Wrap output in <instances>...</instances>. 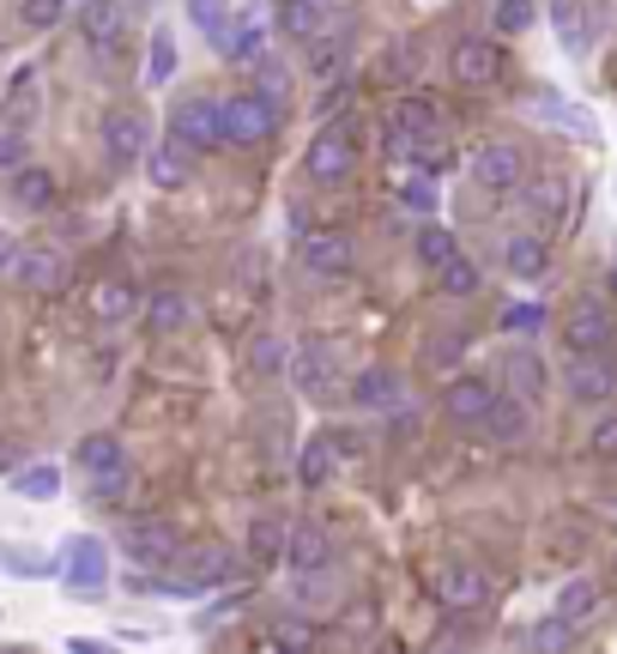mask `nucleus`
<instances>
[{
  "label": "nucleus",
  "mask_w": 617,
  "mask_h": 654,
  "mask_svg": "<svg viewBox=\"0 0 617 654\" xmlns=\"http://www.w3.org/2000/svg\"><path fill=\"white\" fill-rule=\"evenodd\" d=\"M285 92H291V73L285 68H279V61L273 55H261V61H254V97H266V104H285Z\"/></svg>",
  "instance_id": "36"
},
{
  "label": "nucleus",
  "mask_w": 617,
  "mask_h": 654,
  "mask_svg": "<svg viewBox=\"0 0 617 654\" xmlns=\"http://www.w3.org/2000/svg\"><path fill=\"white\" fill-rule=\"evenodd\" d=\"M352 170H357L352 134H345V127H327V134L308 146V176H315V183H345Z\"/></svg>",
  "instance_id": "10"
},
{
  "label": "nucleus",
  "mask_w": 617,
  "mask_h": 654,
  "mask_svg": "<svg viewBox=\"0 0 617 654\" xmlns=\"http://www.w3.org/2000/svg\"><path fill=\"white\" fill-rule=\"evenodd\" d=\"M249 357H254V370H261V376H279V370H291V345L273 340V333H261Z\"/></svg>",
  "instance_id": "39"
},
{
  "label": "nucleus",
  "mask_w": 617,
  "mask_h": 654,
  "mask_svg": "<svg viewBox=\"0 0 617 654\" xmlns=\"http://www.w3.org/2000/svg\"><path fill=\"white\" fill-rule=\"evenodd\" d=\"M503 328H509V333H538V328H545V310H538V303H509V310H503Z\"/></svg>",
  "instance_id": "48"
},
{
  "label": "nucleus",
  "mask_w": 617,
  "mask_h": 654,
  "mask_svg": "<svg viewBox=\"0 0 617 654\" xmlns=\"http://www.w3.org/2000/svg\"><path fill=\"white\" fill-rule=\"evenodd\" d=\"M594 606H599V588H594V582H582V575L557 588V612H563V619H569V624H582V619H587V612H594Z\"/></svg>",
  "instance_id": "35"
},
{
  "label": "nucleus",
  "mask_w": 617,
  "mask_h": 654,
  "mask_svg": "<svg viewBox=\"0 0 617 654\" xmlns=\"http://www.w3.org/2000/svg\"><path fill=\"white\" fill-rule=\"evenodd\" d=\"M526 643H533V648H569V643H575V624L557 612V619L533 624V631H526Z\"/></svg>",
  "instance_id": "42"
},
{
  "label": "nucleus",
  "mask_w": 617,
  "mask_h": 654,
  "mask_svg": "<svg viewBox=\"0 0 617 654\" xmlns=\"http://www.w3.org/2000/svg\"><path fill=\"white\" fill-rule=\"evenodd\" d=\"M285 546H291V528H285V521L261 516V521H254V528H249V551H254V558H261V563H273V558H279V551H285Z\"/></svg>",
  "instance_id": "34"
},
{
  "label": "nucleus",
  "mask_w": 617,
  "mask_h": 654,
  "mask_svg": "<svg viewBox=\"0 0 617 654\" xmlns=\"http://www.w3.org/2000/svg\"><path fill=\"white\" fill-rule=\"evenodd\" d=\"M526 200H533V207L545 212V218H557V212H563V200H569V188H563L557 176H538V183L526 188Z\"/></svg>",
  "instance_id": "43"
},
{
  "label": "nucleus",
  "mask_w": 617,
  "mask_h": 654,
  "mask_svg": "<svg viewBox=\"0 0 617 654\" xmlns=\"http://www.w3.org/2000/svg\"><path fill=\"white\" fill-rule=\"evenodd\" d=\"M285 558L297 563L303 575H321V570H327V558H333V546H327V528H315V521H297V528H291V546H285Z\"/></svg>",
  "instance_id": "18"
},
{
  "label": "nucleus",
  "mask_w": 617,
  "mask_h": 654,
  "mask_svg": "<svg viewBox=\"0 0 617 654\" xmlns=\"http://www.w3.org/2000/svg\"><path fill=\"white\" fill-rule=\"evenodd\" d=\"M188 315H195V303L182 298V291H158V298L146 303V328L158 333V340H170V333L188 328Z\"/></svg>",
  "instance_id": "22"
},
{
  "label": "nucleus",
  "mask_w": 617,
  "mask_h": 654,
  "mask_svg": "<svg viewBox=\"0 0 617 654\" xmlns=\"http://www.w3.org/2000/svg\"><path fill=\"white\" fill-rule=\"evenodd\" d=\"M170 134L182 139L188 152H218L224 146V115H218V104H206V97H188V104H176V115H170Z\"/></svg>",
  "instance_id": "5"
},
{
  "label": "nucleus",
  "mask_w": 617,
  "mask_h": 654,
  "mask_svg": "<svg viewBox=\"0 0 617 654\" xmlns=\"http://www.w3.org/2000/svg\"><path fill=\"white\" fill-rule=\"evenodd\" d=\"M460 352H467V333H454V328H448V333H442V340H436V345H430V352H423V364L448 370V364H454V357H460Z\"/></svg>",
  "instance_id": "49"
},
{
  "label": "nucleus",
  "mask_w": 617,
  "mask_h": 654,
  "mask_svg": "<svg viewBox=\"0 0 617 654\" xmlns=\"http://www.w3.org/2000/svg\"><path fill=\"white\" fill-rule=\"evenodd\" d=\"M503 261H509L514 279H538V273L551 267V249H545L538 237H509V242H503Z\"/></svg>",
  "instance_id": "27"
},
{
  "label": "nucleus",
  "mask_w": 617,
  "mask_h": 654,
  "mask_svg": "<svg viewBox=\"0 0 617 654\" xmlns=\"http://www.w3.org/2000/svg\"><path fill=\"white\" fill-rule=\"evenodd\" d=\"M491 406H496V382H484V376H454L442 394V413L454 418V425H484Z\"/></svg>",
  "instance_id": "11"
},
{
  "label": "nucleus",
  "mask_w": 617,
  "mask_h": 654,
  "mask_svg": "<svg viewBox=\"0 0 617 654\" xmlns=\"http://www.w3.org/2000/svg\"><path fill=\"white\" fill-rule=\"evenodd\" d=\"M188 19H195L200 31L218 43V37H224V24H230V7H224V0H188Z\"/></svg>",
  "instance_id": "41"
},
{
  "label": "nucleus",
  "mask_w": 617,
  "mask_h": 654,
  "mask_svg": "<svg viewBox=\"0 0 617 654\" xmlns=\"http://www.w3.org/2000/svg\"><path fill=\"white\" fill-rule=\"evenodd\" d=\"M617 340V322L606 303H575L569 322H563V345H569V357H587V352H606Z\"/></svg>",
  "instance_id": "6"
},
{
  "label": "nucleus",
  "mask_w": 617,
  "mask_h": 654,
  "mask_svg": "<svg viewBox=\"0 0 617 654\" xmlns=\"http://www.w3.org/2000/svg\"><path fill=\"white\" fill-rule=\"evenodd\" d=\"M587 448H594L599 460H617V418H599L594 436H587Z\"/></svg>",
  "instance_id": "51"
},
{
  "label": "nucleus",
  "mask_w": 617,
  "mask_h": 654,
  "mask_svg": "<svg viewBox=\"0 0 617 654\" xmlns=\"http://www.w3.org/2000/svg\"><path fill=\"white\" fill-rule=\"evenodd\" d=\"M273 24L285 37H321V0H279Z\"/></svg>",
  "instance_id": "31"
},
{
  "label": "nucleus",
  "mask_w": 617,
  "mask_h": 654,
  "mask_svg": "<svg viewBox=\"0 0 617 654\" xmlns=\"http://www.w3.org/2000/svg\"><path fill=\"white\" fill-rule=\"evenodd\" d=\"M400 200H406V207H418V212H430L436 207V188L423 183V176H411V183L400 188Z\"/></svg>",
  "instance_id": "52"
},
{
  "label": "nucleus",
  "mask_w": 617,
  "mask_h": 654,
  "mask_svg": "<svg viewBox=\"0 0 617 654\" xmlns=\"http://www.w3.org/2000/svg\"><path fill=\"white\" fill-rule=\"evenodd\" d=\"M436 600H442V606H454V612L479 606V600H484V575L467 570V563H448V570L436 575Z\"/></svg>",
  "instance_id": "20"
},
{
  "label": "nucleus",
  "mask_w": 617,
  "mask_h": 654,
  "mask_svg": "<svg viewBox=\"0 0 617 654\" xmlns=\"http://www.w3.org/2000/svg\"><path fill=\"white\" fill-rule=\"evenodd\" d=\"M12 200H19L24 212H49L55 207V176L36 170V164H19V170H12Z\"/></svg>",
  "instance_id": "21"
},
{
  "label": "nucleus",
  "mask_w": 617,
  "mask_h": 654,
  "mask_svg": "<svg viewBox=\"0 0 617 654\" xmlns=\"http://www.w3.org/2000/svg\"><path fill=\"white\" fill-rule=\"evenodd\" d=\"M448 73H454L460 85H472V92H479V85H491L496 73H503V49H496L491 37H460L454 55H448Z\"/></svg>",
  "instance_id": "7"
},
{
  "label": "nucleus",
  "mask_w": 617,
  "mask_h": 654,
  "mask_svg": "<svg viewBox=\"0 0 617 654\" xmlns=\"http://www.w3.org/2000/svg\"><path fill=\"white\" fill-rule=\"evenodd\" d=\"M12 491L31 497V504H49V497H61V473L55 467H24L19 479H12Z\"/></svg>",
  "instance_id": "38"
},
{
  "label": "nucleus",
  "mask_w": 617,
  "mask_h": 654,
  "mask_svg": "<svg viewBox=\"0 0 617 654\" xmlns=\"http://www.w3.org/2000/svg\"><path fill=\"white\" fill-rule=\"evenodd\" d=\"M503 376L514 382V394H526V401H533L538 388H545V364H538V352H509V364H503Z\"/></svg>",
  "instance_id": "33"
},
{
  "label": "nucleus",
  "mask_w": 617,
  "mask_h": 654,
  "mask_svg": "<svg viewBox=\"0 0 617 654\" xmlns=\"http://www.w3.org/2000/svg\"><path fill=\"white\" fill-rule=\"evenodd\" d=\"M80 31H85V43H92V49H115V43H122V31H127L122 0H85V7H80Z\"/></svg>",
  "instance_id": "17"
},
{
  "label": "nucleus",
  "mask_w": 617,
  "mask_h": 654,
  "mask_svg": "<svg viewBox=\"0 0 617 654\" xmlns=\"http://www.w3.org/2000/svg\"><path fill=\"white\" fill-rule=\"evenodd\" d=\"M291 376H297V388H303V394H321V388L333 382V352H327L321 340H308L303 352L291 357Z\"/></svg>",
  "instance_id": "24"
},
{
  "label": "nucleus",
  "mask_w": 617,
  "mask_h": 654,
  "mask_svg": "<svg viewBox=\"0 0 617 654\" xmlns=\"http://www.w3.org/2000/svg\"><path fill=\"white\" fill-rule=\"evenodd\" d=\"M303 267L315 279L352 273V237H339V230H315V237H303Z\"/></svg>",
  "instance_id": "14"
},
{
  "label": "nucleus",
  "mask_w": 617,
  "mask_h": 654,
  "mask_svg": "<svg viewBox=\"0 0 617 654\" xmlns=\"http://www.w3.org/2000/svg\"><path fill=\"white\" fill-rule=\"evenodd\" d=\"M533 24V0H496V31L514 37V31H526Z\"/></svg>",
  "instance_id": "45"
},
{
  "label": "nucleus",
  "mask_w": 617,
  "mask_h": 654,
  "mask_svg": "<svg viewBox=\"0 0 617 654\" xmlns=\"http://www.w3.org/2000/svg\"><path fill=\"white\" fill-rule=\"evenodd\" d=\"M611 394H617V370L606 364V357H599V352L575 357V364H569V401L599 406V401H611Z\"/></svg>",
  "instance_id": "15"
},
{
  "label": "nucleus",
  "mask_w": 617,
  "mask_h": 654,
  "mask_svg": "<svg viewBox=\"0 0 617 654\" xmlns=\"http://www.w3.org/2000/svg\"><path fill=\"white\" fill-rule=\"evenodd\" d=\"M436 291H442V298H472V291H479V261L448 255V261L436 267Z\"/></svg>",
  "instance_id": "30"
},
{
  "label": "nucleus",
  "mask_w": 617,
  "mask_h": 654,
  "mask_svg": "<svg viewBox=\"0 0 617 654\" xmlns=\"http://www.w3.org/2000/svg\"><path fill=\"white\" fill-rule=\"evenodd\" d=\"M182 575L176 582H151L158 594H200V588H224L230 575H237V558H230V546H195L182 551Z\"/></svg>",
  "instance_id": "1"
},
{
  "label": "nucleus",
  "mask_w": 617,
  "mask_h": 654,
  "mask_svg": "<svg viewBox=\"0 0 617 654\" xmlns=\"http://www.w3.org/2000/svg\"><path fill=\"white\" fill-rule=\"evenodd\" d=\"M61 12H67V0H19V19L31 24V31H49V24H61Z\"/></svg>",
  "instance_id": "44"
},
{
  "label": "nucleus",
  "mask_w": 617,
  "mask_h": 654,
  "mask_svg": "<svg viewBox=\"0 0 617 654\" xmlns=\"http://www.w3.org/2000/svg\"><path fill=\"white\" fill-rule=\"evenodd\" d=\"M24 158H31V139H24V127H0V170H19Z\"/></svg>",
  "instance_id": "47"
},
{
  "label": "nucleus",
  "mask_w": 617,
  "mask_h": 654,
  "mask_svg": "<svg viewBox=\"0 0 617 654\" xmlns=\"http://www.w3.org/2000/svg\"><path fill=\"white\" fill-rule=\"evenodd\" d=\"M73 460L85 467V479H109V473H127V455H122V443H115L109 430L85 436V443L73 448Z\"/></svg>",
  "instance_id": "19"
},
{
  "label": "nucleus",
  "mask_w": 617,
  "mask_h": 654,
  "mask_svg": "<svg viewBox=\"0 0 617 654\" xmlns=\"http://www.w3.org/2000/svg\"><path fill=\"white\" fill-rule=\"evenodd\" d=\"M92 315H97V322H127V315H134V286L103 279V286L92 291Z\"/></svg>",
  "instance_id": "32"
},
{
  "label": "nucleus",
  "mask_w": 617,
  "mask_h": 654,
  "mask_svg": "<svg viewBox=\"0 0 617 654\" xmlns=\"http://www.w3.org/2000/svg\"><path fill=\"white\" fill-rule=\"evenodd\" d=\"M266 19H230L224 24V37H218V55L224 61H237V68H254V61L266 55Z\"/></svg>",
  "instance_id": "16"
},
{
  "label": "nucleus",
  "mask_w": 617,
  "mask_h": 654,
  "mask_svg": "<svg viewBox=\"0 0 617 654\" xmlns=\"http://www.w3.org/2000/svg\"><path fill=\"white\" fill-rule=\"evenodd\" d=\"M55 570L73 594H103V582H109V551H103V540H92V533H80V540L61 546Z\"/></svg>",
  "instance_id": "2"
},
{
  "label": "nucleus",
  "mask_w": 617,
  "mask_h": 654,
  "mask_svg": "<svg viewBox=\"0 0 617 654\" xmlns=\"http://www.w3.org/2000/svg\"><path fill=\"white\" fill-rule=\"evenodd\" d=\"M170 73H176V37H170V31H158V37H151V61H146V80H151V85H164V80H170Z\"/></svg>",
  "instance_id": "40"
},
{
  "label": "nucleus",
  "mask_w": 617,
  "mask_h": 654,
  "mask_svg": "<svg viewBox=\"0 0 617 654\" xmlns=\"http://www.w3.org/2000/svg\"><path fill=\"white\" fill-rule=\"evenodd\" d=\"M611 286H617V261H611Z\"/></svg>",
  "instance_id": "53"
},
{
  "label": "nucleus",
  "mask_w": 617,
  "mask_h": 654,
  "mask_svg": "<svg viewBox=\"0 0 617 654\" xmlns=\"http://www.w3.org/2000/svg\"><path fill=\"white\" fill-rule=\"evenodd\" d=\"M0 570H19V575H49L55 563L36 558V551H19V546H0Z\"/></svg>",
  "instance_id": "46"
},
{
  "label": "nucleus",
  "mask_w": 617,
  "mask_h": 654,
  "mask_svg": "<svg viewBox=\"0 0 617 654\" xmlns=\"http://www.w3.org/2000/svg\"><path fill=\"white\" fill-rule=\"evenodd\" d=\"M7 273L19 279L24 291H61L67 286V261H61L55 249H19L7 261Z\"/></svg>",
  "instance_id": "12"
},
{
  "label": "nucleus",
  "mask_w": 617,
  "mask_h": 654,
  "mask_svg": "<svg viewBox=\"0 0 617 654\" xmlns=\"http://www.w3.org/2000/svg\"><path fill=\"white\" fill-rule=\"evenodd\" d=\"M333 473H339V443H333V436H315V443L303 448L297 479H303V485H327Z\"/></svg>",
  "instance_id": "29"
},
{
  "label": "nucleus",
  "mask_w": 617,
  "mask_h": 654,
  "mask_svg": "<svg viewBox=\"0 0 617 654\" xmlns=\"http://www.w3.org/2000/svg\"><path fill=\"white\" fill-rule=\"evenodd\" d=\"M472 183H479L484 195H509V188H521V152L503 146V139L479 146L472 152Z\"/></svg>",
  "instance_id": "9"
},
{
  "label": "nucleus",
  "mask_w": 617,
  "mask_h": 654,
  "mask_svg": "<svg viewBox=\"0 0 617 654\" xmlns=\"http://www.w3.org/2000/svg\"><path fill=\"white\" fill-rule=\"evenodd\" d=\"M7 115H12V127H24L36 115V92H31V80H19L12 85V97H7Z\"/></svg>",
  "instance_id": "50"
},
{
  "label": "nucleus",
  "mask_w": 617,
  "mask_h": 654,
  "mask_svg": "<svg viewBox=\"0 0 617 654\" xmlns=\"http://www.w3.org/2000/svg\"><path fill=\"white\" fill-rule=\"evenodd\" d=\"M436 127H442V110H436L430 97H400V110H394V122H388L394 152H411L418 139H430Z\"/></svg>",
  "instance_id": "13"
},
{
  "label": "nucleus",
  "mask_w": 617,
  "mask_h": 654,
  "mask_svg": "<svg viewBox=\"0 0 617 654\" xmlns=\"http://www.w3.org/2000/svg\"><path fill=\"white\" fill-rule=\"evenodd\" d=\"M448 255H460V249H454V230H448V225H423V230H418V261L436 273Z\"/></svg>",
  "instance_id": "37"
},
{
  "label": "nucleus",
  "mask_w": 617,
  "mask_h": 654,
  "mask_svg": "<svg viewBox=\"0 0 617 654\" xmlns=\"http://www.w3.org/2000/svg\"><path fill=\"white\" fill-rule=\"evenodd\" d=\"M146 164H151V183L158 188H182L188 183V146L182 139H158V146L146 152Z\"/></svg>",
  "instance_id": "25"
},
{
  "label": "nucleus",
  "mask_w": 617,
  "mask_h": 654,
  "mask_svg": "<svg viewBox=\"0 0 617 654\" xmlns=\"http://www.w3.org/2000/svg\"><path fill=\"white\" fill-rule=\"evenodd\" d=\"M218 115H224V146H261V139H273V122H279V110L254 92L230 97Z\"/></svg>",
  "instance_id": "4"
},
{
  "label": "nucleus",
  "mask_w": 617,
  "mask_h": 654,
  "mask_svg": "<svg viewBox=\"0 0 617 654\" xmlns=\"http://www.w3.org/2000/svg\"><path fill=\"white\" fill-rule=\"evenodd\" d=\"M122 546H127V558L146 563V570H170V563L182 558V533H176L170 521H158V516L134 521V528L122 533Z\"/></svg>",
  "instance_id": "3"
},
{
  "label": "nucleus",
  "mask_w": 617,
  "mask_h": 654,
  "mask_svg": "<svg viewBox=\"0 0 617 654\" xmlns=\"http://www.w3.org/2000/svg\"><path fill=\"white\" fill-rule=\"evenodd\" d=\"M352 401L364 406V413H388V406L400 401V376H394V370H364V376L352 382Z\"/></svg>",
  "instance_id": "23"
},
{
  "label": "nucleus",
  "mask_w": 617,
  "mask_h": 654,
  "mask_svg": "<svg viewBox=\"0 0 617 654\" xmlns=\"http://www.w3.org/2000/svg\"><path fill=\"white\" fill-rule=\"evenodd\" d=\"M484 430H491L496 443H526V430H533V413H526L521 394H514V401H496L491 413H484Z\"/></svg>",
  "instance_id": "26"
},
{
  "label": "nucleus",
  "mask_w": 617,
  "mask_h": 654,
  "mask_svg": "<svg viewBox=\"0 0 617 654\" xmlns=\"http://www.w3.org/2000/svg\"><path fill=\"white\" fill-rule=\"evenodd\" d=\"M551 19H557L563 49H575V55H582L587 37H594V24H587V7H582V0H551Z\"/></svg>",
  "instance_id": "28"
},
{
  "label": "nucleus",
  "mask_w": 617,
  "mask_h": 654,
  "mask_svg": "<svg viewBox=\"0 0 617 654\" xmlns=\"http://www.w3.org/2000/svg\"><path fill=\"white\" fill-rule=\"evenodd\" d=\"M103 146H109V158H115V164L146 158V152H151V127H146V115H139V110H109V115H103Z\"/></svg>",
  "instance_id": "8"
}]
</instances>
